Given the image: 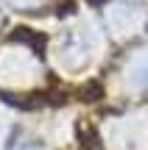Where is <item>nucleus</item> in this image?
I'll return each mask as SVG.
<instances>
[{
	"label": "nucleus",
	"instance_id": "nucleus-1",
	"mask_svg": "<svg viewBox=\"0 0 148 150\" xmlns=\"http://www.w3.org/2000/svg\"><path fill=\"white\" fill-rule=\"evenodd\" d=\"M9 150H42V147H39L34 139H17V142H11Z\"/></svg>",
	"mask_w": 148,
	"mask_h": 150
},
{
	"label": "nucleus",
	"instance_id": "nucleus-2",
	"mask_svg": "<svg viewBox=\"0 0 148 150\" xmlns=\"http://www.w3.org/2000/svg\"><path fill=\"white\" fill-rule=\"evenodd\" d=\"M11 6H20V8H31V6H39V3H45V0H9Z\"/></svg>",
	"mask_w": 148,
	"mask_h": 150
}]
</instances>
